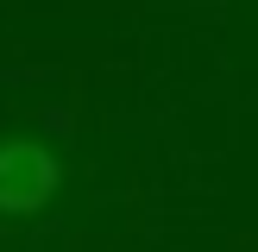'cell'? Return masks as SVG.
<instances>
[{"instance_id":"1","label":"cell","mask_w":258,"mask_h":252,"mask_svg":"<svg viewBox=\"0 0 258 252\" xmlns=\"http://www.w3.org/2000/svg\"><path fill=\"white\" fill-rule=\"evenodd\" d=\"M57 151L44 139H0V214H38L57 196Z\"/></svg>"}]
</instances>
